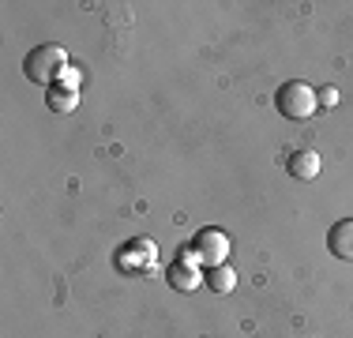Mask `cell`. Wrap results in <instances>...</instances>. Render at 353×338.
<instances>
[{"label": "cell", "instance_id": "277c9868", "mask_svg": "<svg viewBox=\"0 0 353 338\" xmlns=\"http://www.w3.org/2000/svg\"><path fill=\"white\" fill-rule=\"evenodd\" d=\"M327 248L334 259H350L353 264V218H339L327 233Z\"/></svg>", "mask_w": 353, "mask_h": 338}, {"label": "cell", "instance_id": "5b68a950", "mask_svg": "<svg viewBox=\"0 0 353 338\" xmlns=\"http://www.w3.org/2000/svg\"><path fill=\"white\" fill-rule=\"evenodd\" d=\"M285 169H290V177H293V181H316V177H319V169H323V158H319L316 155V150H293V158H290V166H285Z\"/></svg>", "mask_w": 353, "mask_h": 338}, {"label": "cell", "instance_id": "3957f363", "mask_svg": "<svg viewBox=\"0 0 353 338\" xmlns=\"http://www.w3.org/2000/svg\"><path fill=\"white\" fill-rule=\"evenodd\" d=\"M192 248H196V259L207 267H222L225 256L233 252L230 237H225V230H214V226H207V230H199L196 237H192Z\"/></svg>", "mask_w": 353, "mask_h": 338}, {"label": "cell", "instance_id": "9c48e42d", "mask_svg": "<svg viewBox=\"0 0 353 338\" xmlns=\"http://www.w3.org/2000/svg\"><path fill=\"white\" fill-rule=\"evenodd\" d=\"M319 106H323V109H334V106H339V90H334V87H323V90H319Z\"/></svg>", "mask_w": 353, "mask_h": 338}, {"label": "cell", "instance_id": "8992f818", "mask_svg": "<svg viewBox=\"0 0 353 338\" xmlns=\"http://www.w3.org/2000/svg\"><path fill=\"white\" fill-rule=\"evenodd\" d=\"M170 286H173V290H181V293L199 290V286H203V267L188 264V259H176V264L170 267Z\"/></svg>", "mask_w": 353, "mask_h": 338}, {"label": "cell", "instance_id": "7a4b0ae2", "mask_svg": "<svg viewBox=\"0 0 353 338\" xmlns=\"http://www.w3.org/2000/svg\"><path fill=\"white\" fill-rule=\"evenodd\" d=\"M274 106H279V113L285 117V121H308V117L319 109V90L308 87V83H301V79H290V83L279 87Z\"/></svg>", "mask_w": 353, "mask_h": 338}, {"label": "cell", "instance_id": "52a82bcc", "mask_svg": "<svg viewBox=\"0 0 353 338\" xmlns=\"http://www.w3.org/2000/svg\"><path fill=\"white\" fill-rule=\"evenodd\" d=\"M203 286H207L211 293H233V286H237V270H233L230 264L207 267V270H203Z\"/></svg>", "mask_w": 353, "mask_h": 338}, {"label": "cell", "instance_id": "ba28073f", "mask_svg": "<svg viewBox=\"0 0 353 338\" xmlns=\"http://www.w3.org/2000/svg\"><path fill=\"white\" fill-rule=\"evenodd\" d=\"M75 101H79V95H75V90L61 87V83H57V87H49V98H46L49 109H57V113H72Z\"/></svg>", "mask_w": 353, "mask_h": 338}, {"label": "cell", "instance_id": "6da1fadb", "mask_svg": "<svg viewBox=\"0 0 353 338\" xmlns=\"http://www.w3.org/2000/svg\"><path fill=\"white\" fill-rule=\"evenodd\" d=\"M23 72H27V79L38 83V87H57L61 75L68 72V53H64V46H57V41L34 46L27 53V61H23Z\"/></svg>", "mask_w": 353, "mask_h": 338}]
</instances>
